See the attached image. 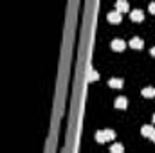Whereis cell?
Returning a JSON list of instances; mask_svg holds the SVG:
<instances>
[{"mask_svg": "<svg viewBox=\"0 0 155 153\" xmlns=\"http://www.w3.org/2000/svg\"><path fill=\"white\" fill-rule=\"evenodd\" d=\"M130 47H132V49H143V40L137 38V36L132 38L130 40Z\"/></svg>", "mask_w": 155, "mask_h": 153, "instance_id": "obj_7", "label": "cell"}, {"mask_svg": "<svg viewBox=\"0 0 155 153\" xmlns=\"http://www.w3.org/2000/svg\"><path fill=\"white\" fill-rule=\"evenodd\" d=\"M103 133H105V139L107 141H114L116 139V132L114 130H103Z\"/></svg>", "mask_w": 155, "mask_h": 153, "instance_id": "obj_11", "label": "cell"}, {"mask_svg": "<svg viewBox=\"0 0 155 153\" xmlns=\"http://www.w3.org/2000/svg\"><path fill=\"white\" fill-rule=\"evenodd\" d=\"M124 47H126V41L121 38H116L112 41V49L116 50V52H121V50H124Z\"/></svg>", "mask_w": 155, "mask_h": 153, "instance_id": "obj_1", "label": "cell"}, {"mask_svg": "<svg viewBox=\"0 0 155 153\" xmlns=\"http://www.w3.org/2000/svg\"><path fill=\"white\" fill-rule=\"evenodd\" d=\"M116 7H117V13H126L130 7H128V2H124V0H119L116 4Z\"/></svg>", "mask_w": 155, "mask_h": 153, "instance_id": "obj_6", "label": "cell"}, {"mask_svg": "<svg viewBox=\"0 0 155 153\" xmlns=\"http://www.w3.org/2000/svg\"><path fill=\"white\" fill-rule=\"evenodd\" d=\"M130 18H132L134 22H143V20H144V13H143L141 9H135V11H132Z\"/></svg>", "mask_w": 155, "mask_h": 153, "instance_id": "obj_3", "label": "cell"}, {"mask_svg": "<svg viewBox=\"0 0 155 153\" xmlns=\"http://www.w3.org/2000/svg\"><path fill=\"white\" fill-rule=\"evenodd\" d=\"M141 94H143L144 97H155V88L153 86H144Z\"/></svg>", "mask_w": 155, "mask_h": 153, "instance_id": "obj_8", "label": "cell"}, {"mask_svg": "<svg viewBox=\"0 0 155 153\" xmlns=\"http://www.w3.org/2000/svg\"><path fill=\"white\" fill-rule=\"evenodd\" d=\"M153 121H155V114H153Z\"/></svg>", "mask_w": 155, "mask_h": 153, "instance_id": "obj_17", "label": "cell"}, {"mask_svg": "<svg viewBox=\"0 0 155 153\" xmlns=\"http://www.w3.org/2000/svg\"><path fill=\"white\" fill-rule=\"evenodd\" d=\"M114 106H116V108H121V110H124V108L128 106V101H126V97H123V96H121V97H117L116 103H114Z\"/></svg>", "mask_w": 155, "mask_h": 153, "instance_id": "obj_4", "label": "cell"}, {"mask_svg": "<svg viewBox=\"0 0 155 153\" xmlns=\"http://www.w3.org/2000/svg\"><path fill=\"white\" fill-rule=\"evenodd\" d=\"M150 13L155 15V2H153V4H150Z\"/></svg>", "mask_w": 155, "mask_h": 153, "instance_id": "obj_14", "label": "cell"}, {"mask_svg": "<svg viewBox=\"0 0 155 153\" xmlns=\"http://www.w3.org/2000/svg\"><path fill=\"white\" fill-rule=\"evenodd\" d=\"M96 141H97L99 144H105V142H107V139H105V133H103V130H99V132L96 133Z\"/></svg>", "mask_w": 155, "mask_h": 153, "instance_id": "obj_12", "label": "cell"}, {"mask_svg": "<svg viewBox=\"0 0 155 153\" xmlns=\"http://www.w3.org/2000/svg\"><path fill=\"white\" fill-rule=\"evenodd\" d=\"M108 85H110L112 88H123V79H119V77H112V79L108 81Z\"/></svg>", "mask_w": 155, "mask_h": 153, "instance_id": "obj_9", "label": "cell"}, {"mask_svg": "<svg viewBox=\"0 0 155 153\" xmlns=\"http://www.w3.org/2000/svg\"><path fill=\"white\" fill-rule=\"evenodd\" d=\"M150 54H152V56H155V47L152 49V50H150Z\"/></svg>", "mask_w": 155, "mask_h": 153, "instance_id": "obj_15", "label": "cell"}, {"mask_svg": "<svg viewBox=\"0 0 155 153\" xmlns=\"http://www.w3.org/2000/svg\"><path fill=\"white\" fill-rule=\"evenodd\" d=\"M150 139H152V141H153V142H155V132H153V133H152V137H150Z\"/></svg>", "mask_w": 155, "mask_h": 153, "instance_id": "obj_16", "label": "cell"}, {"mask_svg": "<svg viewBox=\"0 0 155 153\" xmlns=\"http://www.w3.org/2000/svg\"><path fill=\"white\" fill-rule=\"evenodd\" d=\"M121 20H123V15L121 13H117V11L108 13V22L110 24H121Z\"/></svg>", "mask_w": 155, "mask_h": 153, "instance_id": "obj_2", "label": "cell"}, {"mask_svg": "<svg viewBox=\"0 0 155 153\" xmlns=\"http://www.w3.org/2000/svg\"><path fill=\"white\" fill-rule=\"evenodd\" d=\"M110 153H124V148H123V144H112V148H110Z\"/></svg>", "mask_w": 155, "mask_h": 153, "instance_id": "obj_13", "label": "cell"}, {"mask_svg": "<svg viewBox=\"0 0 155 153\" xmlns=\"http://www.w3.org/2000/svg\"><path fill=\"white\" fill-rule=\"evenodd\" d=\"M155 132L153 126H150V124H144L143 128H141V133H143V137H152V133Z\"/></svg>", "mask_w": 155, "mask_h": 153, "instance_id": "obj_5", "label": "cell"}, {"mask_svg": "<svg viewBox=\"0 0 155 153\" xmlns=\"http://www.w3.org/2000/svg\"><path fill=\"white\" fill-rule=\"evenodd\" d=\"M97 79H99V74H97L96 70H92V69H90V70H88V74H87V81L90 83V81H97Z\"/></svg>", "mask_w": 155, "mask_h": 153, "instance_id": "obj_10", "label": "cell"}]
</instances>
